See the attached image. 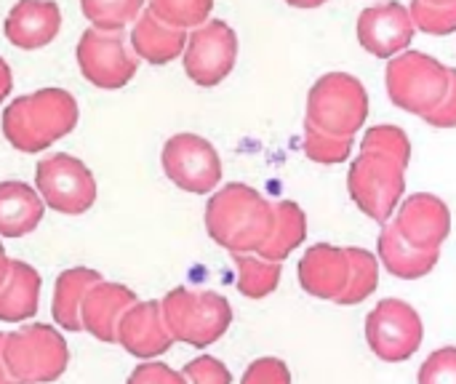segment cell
<instances>
[{"label": "cell", "instance_id": "cell-31", "mask_svg": "<svg viewBox=\"0 0 456 384\" xmlns=\"http://www.w3.org/2000/svg\"><path fill=\"white\" fill-rule=\"evenodd\" d=\"M409 13H411L414 27L428 32V35H452V32H456V3L411 0Z\"/></svg>", "mask_w": 456, "mask_h": 384}, {"label": "cell", "instance_id": "cell-11", "mask_svg": "<svg viewBox=\"0 0 456 384\" xmlns=\"http://www.w3.org/2000/svg\"><path fill=\"white\" fill-rule=\"evenodd\" d=\"M77 67L91 86L115 91L128 86V80L136 75L139 56L128 48L123 32H104L91 27L80 35Z\"/></svg>", "mask_w": 456, "mask_h": 384}, {"label": "cell", "instance_id": "cell-12", "mask_svg": "<svg viewBox=\"0 0 456 384\" xmlns=\"http://www.w3.org/2000/svg\"><path fill=\"white\" fill-rule=\"evenodd\" d=\"M238 35L222 19H208L187 35L184 45V72L192 83L203 88L219 86L235 67Z\"/></svg>", "mask_w": 456, "mask_h": 384}, {"label": "cell", "instance_id": "cell-21", "mask_svg": "<svg viewBox=\"0 0 456 384\" xmlns=\"http://www.w3.org/2000/svg\"><path fill=\"white\" fill-rule=\"evenodd\" d=\"M377 249H379V259L387 267V273H393L395 278H403V281H417V278L430 275L441 259V251H419L411 243H406L393 222L382 225Z\"/></svg>", "mask_w": 456, "mask_h": 384}, {"label": "cell", "instance_id": "cell-22", "mask_svg": "<svg viewBox=\"0 0 456 384\" xmlns=\"http://www.w3.org/2000/svg\"><path fill=\"white\" fill-rule=\"evenodd\" d=\"M40 299V275L32 265L11 259L5 283L0 286V321L21 323L37 315Z\"/></svg>", "mask_w": 456, "mask_h": 384}, {"label": "cell", "instance_id": "cell-15", "mask_svg": "<svg viewBox=\"0 0 456 384\" xmlns=\"http://www.w3.org/2000/svg\"><path fill=\"white\" fill-rule=\"evenodd\" d=\"M299 286L326 302H339V297L347 289L350 278V257L347 249L331 246V243H315L305 251L299 259Z\"/></svg>", "mask_w": 456, "mask_h": 384}, {"label": "cell", "instance_id": "cell-13", "mask_svg": "<svg viewBox=\"0 0 456 384\" xmlns=\"http://www.w3.org/2000/svg\"><path fill=\"white\" fill-rule=\"evenodd\" d=\"M358 43L377 59H393L409 51L414 40V21L406 5L390 0L379 5H369L358 16Z\"/></svg>", "mask_w": 456, "mask_h": 384}, {"label": "cell", "instance_id": "cell-26", "mask_svg": "<svg viewBox=\"0 0 456 384\" xmlns=\"http://www.w3.org/2000/svg\"><path fill=\"white\" fill-rule=\"evenodd\" d=\"M347 257H350V278L337 305H361L379 286V262L371 251L358 249V246H350Z\"/></svg>", "mask_w": 456, "mask_h": 384}, {"label": "cell", "instance_id": "cell-5", "mask_svg": "<svg viewBox=\"0 0 456 384\" xmlns=\"http://www.w3.org/2000/svg\"><path fill=\"white\" fill-rule=\"evenodd\" d=\"M452 67L422 51H403L390 59L385 83L390 102L411 115L428 118L446 96Z\"/></svg>", "mask_w": 456, "mask_h": 384}, {"label": "cell", "instance_id": "cell-34", "mask_svg": "<svg viewBox=\"0 0 456 384\" xmlns=\"http://www.w3.org/2000/svg\"><path fill=\"white\" fill-rule=\"evenodd\" d=\"M240 384H291V372L281 358H259L246 369Z\"/></svg>", "mask_w": 456, "mask_h": 384}, {"label": "cell", "instance_id": "cell-23", "mask_svg": "<svg viewBox=\"0 0 456 384\" xmlns=\"http://www.w3.org/2000/svg\"><path fill=\"white\" fill-rule=\"evenodd\" d=\"M102 275L91 267H72V270H64L59 278H56V286H53V302H51V313H53V321L64 329V331H83V323H80V305L88 294V289L94 283H99Z\"/></svg>", "mask_w": 456, "mask_h": 384}, {"label": "cell", "instance_id": "cell-25", "mask_svg": "<svg viewBox=\"0 0 456 384\" xmlns=\"http://www.w3.org/2000/svg\"><path fill=\"white\" fill-rule=\"evenodd\" d=\"M232 262L238 267V291L246 299H265L278 289L281 262L262 259L259 254H232Z\"/></svg>", "mask_w": 456, "mask_h": 384}, {"label": "cell", "instance_id": "cell-20", "mask_svg": "<svg viewBox=\"0 0 456 384\" xmlns=\"http://www.w3.org/2000/svg\"><path fill=\"white\" fill-rule=\"evenodd\" d=\"M45 203L24 182H0V238H21L37 230L43 222Z\"/></svg>", "mask_w": 456, "mask_h": 384}, {"label": "cell", "instance_id": "cell-28", "mask_svg": "<svg viewBox=\"0 0 456 384\" xmlns=\"http://www.w3.org/2000/svg\"><path fill=\"white\" fill-rule=\"evenodd\" d=\"M147 8L176 29H195L208 21L214 0H147Z\"/></svg>", "mask_w": 456, "mask_h": 384}, {"label": "cell", "instance_id": "cell-37", "mask_svg": "<svg viewBox=\"0 0 456 384\" xmlns=\"http://www.w3.org/2000/svg\"><path fill=\"white\" fill-rule=\"evenodd\" d=\"M11 88H13V75H11V67H8V61L0 56V104L8 99Z\"/></svg>", "mask_w": 456, "mask_h": 384}, {"label": "cell", "instance_id": "cell-18", "mask_svg": "<svg viewBox=\"0 0 456 384\" xmlns=\"http://www.w3.org/2000/svg\"><path fill=\"white\" fill-rule=\"evenodd\" d=\"M61 27V11L53 0H19L3 24L8 43L32 51L48 45Z\"/></svg>", "mask_w": 456, "mask_h": 384}, {"label": "cell", "instance_id": "cell-3", "mask_svg": "<svg viewBox=\"0 0 456 384\" xmlns=\"http://www.w3.org/2000/svg\"><path fill=\"white\" fill-rule=\"evenodd\" d=\"M369 118V91L350 72H326L307 94L305 123L339 139H353Z\"/></svg>", "mask_w": 456, "mask_h": 384}, {"label": "cell", "instance_id": "cell-9", "mask_svg": "<svg viewBox=\"0 0 456 384\" xmlns=\"http://www.w3.org/2000/svg\"><path fill=\"white\" fill-rule=\"evenodd\" d=\"M425 326L403 299H382L366 318V342L385 364H403L422 347Z\"/></svg>", "mask_w": 456, "mask_h": 384}, {"label": "cell", "instance_id": "cell-7", "mask_svg": "<svg viewBox=\"0 0 456 384\" xmlns=\"http://www.w3.org/2000/svg\"><path fill=\"white\" fill-rule=\"evenodd\" d=\"M347 192L369 219L387 225L406 192V168L385 155L361 152L350 166Z\"/></svg>", "mask_w": 456, "mask_h": 384}, {"label": "cell", "instance_id": "cell-6", "mask_svg": "<svg viewBox=\"0 0 456 384\" xmlns=\"http://www.w3.org/2000/svg\"><path fill=\"white\" fill-rule=\"evenodd\" d=\"M5 364L19 384H51L67 372L69 350L53 326L29 323L5 334Z\"/></svg>", "mask_w": 456, "mask_h": 384}, {"label": "cell", "instance_id": "cell-27", "mask_svg": "<svg viewBox=\"0 0 456 384\" xmlns=\"http://www.w3.org/2000/svg\"><path fill=\"white\" fill-rule=\"evenodd\" d=\"M144 0H80L83 16L104 32H120L128 21H136Z\"/></svg>", "mask_w": 456, "mask_h": 384}, {"label": "cell", "instance_id": "cell-36", "mask_svg": "<svg viewBox=\"0 0 456 384\" xmlns=\"http://www.w3.org/2000/svg\"><path fill=\"white\" fill-rule=\"evenodd\" d=\"M425 123H430L433 128H456V69H452L444 102L425 118Z\"/></svg>", "mask_w": 456, "mask_h": 384}, {"label": "cell", "instance_id": "cell-4", "mask_svg": "<svg viewBox=\"0 0 456 384\" xmlns=\"http://www.w3.org/2000/svg\"><path fill=\"white\" fill-rule=\"evenodd\" d=\"M160 313L174 342L192 347H208L219 342L232 323V307L222 294L192 291L184 286L163 297Z\"/></svg>", "mask_w": 456, "mask_h": 384}, {"label": "cell", "instance_id": "cell-35", "mask_svg": "<svg viewBox=\"0 0 456 384\" xmlns=\"http://www.w3.org/2000/svg\"><path fill=\"white\" fill-rule=\"evenodd\" d=\"M126 384H187V380L179 372H174L171 366H166V364L147 361V364H139L131 372Z\"/></svg>", "mask_w": 456, "mask_h": 384}, {"label": "cell", "instance_id": "cell-1", "mask_svg": "<svg viewBox=\"0 0 456 384\" xmlns=\"http://www.w3.org/2000/svg\"><path fill=\"white\" fill-rule=\"evenodd\" d=\"M273 225V203L243 182L224 184L206 203V230L230 254H259Z\"/></svg>", "mask_w": 456, "mask_h": 384}, {"label": "cell", "instance_id": "cell-17", "mask_svg": "<svg viewBox=\"0 0 456 384\" xmlns=\"http://www.w3.org/2000/svg\"><path fill=\"white\" fill-rule=\"evenodd\" d=\"M118 345L139 361H152L163 355L174 345V337L166 329L160 302H136L120 318Z\"/></svg>", "mask_w": 456, "mask_h": 384}, {"label": "cell", "instance_id": "cell-2", "mask_svg": "<svg viewBox=\"0 0 456 384\" xmlns=\"http://www.w3.org/2000/svg\"><path fill=\"white\" fill-rule=\"evenodd\" d=\"M77 102L64 88L16 96L3 110V136L19 152H43L77 126Z\"/></svg>", "mask_w": 456, "mask_h": 384}, {"label": "cell", "instance_id": "cell-16", "mask_svg": "<svg viewBox=\"0 0 456 384\" xmlns=\"http://www.w3.org/2000/svg\"><path fill=\"white\" fill-rule=\"evenodd\" d=\"M134 305H136V294L128 286L99 281L88 289V294L80 305V323L94 339H99L104 345H115L120 318Z\"/></svg>", "mask_w": 456, "mask_h": 384}, {"label": "cell", "instance_id": "cell-41", "mask_svg": "<svg viewBox=\"0 0 456 384\" xmlns=\"http://www.w3.org/2000/svg\"><path fill=\"white\" fill-rule=\"evenodd\" d=\"M428 3H456V0H428Z\"/></svg>", "mask_w": 456, "mask_h": 384}, {"label": "cell", "instance_id": "cell-38", "mask_svg": "<svg viewBox=\"0 0 456 384\" xmlns=\"http://www.w3.org/2000/svg\"><path fill=\"white\" fill-rule=\"evenodd\" d=\"M0 384H19L5 364V334H0Z\"/></svg>", "mask_w": 456, "mask_h": 384}, {"label": "cell", "instance_id": "cell-30", "mask_svg": "<svg viewBox=\"0 0 456 384\" xmlns=\"http://www.w3.org/2000/svg\"><path fill=\"white\" fill-rule=\"evenodd\" d=\"M305 155L323 166L345 163L353 155V139H339L318 131L315 126L305 123Z\"/></svg>", "mask_w": 456, "mask_h": 384}, {"label": "cell", "instance_id": "cell-33", "mask_svg": "<svg viewBox=\"0 0 456 384\" xmlns=\"http://www.w3.org/2000/svg\"><path fill=\"white\" fill-rule=\"evenodd\" d=\"M182 377L187 380V384H232L230 369L219 358H211V355H200L190 361Z\"/></svg>", "mask_w": 456, "mask_h": 384}, {"label": "cell", "instance_id": "cell-29", "mask_svg": "<svg viewBox=\"0 0 456 384\" xmlns=\"http://www.w3.org/2000/svg\"><path fill=\"white\" fill-rule=\"evenodd\" d=\"M361 152L385 155V158L401 163L403 168H409V160H411V139L398 126H374V128L366 131V136L361 142Z\"/></svg>", "mask_w": 456, "mask_h": 384}, {"label": "cell", "instance_id": "cell-24", "mask_svg": "<svg viewBox=\"0 0 456 384\" xmlns=\"http://www.w3.org/2000/svg\"><path fill=\"white\" fill-rule=\"evenodd\" d=\"M273 211H275V225H273L267 243L259 249V257L270 262H283L291 251H297L305 243L307 217L302 206L294 200H278L273 203Z\"/></svg>", "mask_w": 456, "mask_h": 384}, {"label": "cell", "instance_id": "cell-40", "mask_svg": "<svg viewBox=\"0 0 456 384\" xmlns=\"http://www.w3.org/2000/svg\"><path fill=\"white\" fill-rule=\"evenodd\" d=\"M289 5H294V8H321L323 3H329V0H286Z\"/></svg>", "mask_w": 456, "mask_h": 384}, {"label": "cell", "instance_id": "cell-19", "mask_svg": "<svg viewBox=\"0 0 456 384\" xmlns=\"http://www.w3.org/2000/svg\"><path fill=\"white\" fill-rule=\"evenodd\" d=\"M187 29H176L160 21L150 8H144L131 29V48L139 59L150 64H168L179 53H184Z\"/></svg>", "mask_w": 456, "mask_h": 384}, {"label": "cell", "instance_id": "cell-10", "mask_svg": "<svg viewBox=\"0 0 456 384\" xmlns=\"http://www.w3.org/2000/svg\"><path fill=\"white\" fill-rule=\"evenodd\" d=\"M163 171L184 192L208 195L222 182V160L216 147L198 134H176L163 144Z\"/></svg>", "mask_w": 456, "mask_h": 384}, {"label": "cell", "instance_id": "cell-8", "mask_svg": "<svg viewBox=\"0 0 456 384\" xmlns=\"http://www.w3.org/2000/svg\"><path fill=\"white\" fill-rule=\"evenodd\" d=\"M35 187L48 208L67 217L86 214L96 200V179L91 168L67 152H53L37 163Z\"/></svg>", "mask_w": 456, "mask_h": 384}, {"label": "cell", "instance_id": "cell-39", "mask_svg": "<svg viewBox=\"0 0 456 384\" xmlns=\"http://www.w3.org/2000/svg\"><path fill=\"white\" fill-rule=\"evenodd\" d=\"M8 270H11V259H8V254H5V249H3V243H0V286H3L5 278H8Z\"/></svg>", "mask_w": 456, "mask_h": 384}, {"label": "cell", "instance_id": "cell-32", "mask_svg": "<svg viewBox=\"0 0 456 384\" xmlns=\"http://www.w3.org/2000/svg\"><path fill=\"white\" fill-rule=\"evenodd\" d=\"M419 384H456V347L436 350L419 369Z\"/></svg>", "mask_w": 456, "mask_h": 384}, {"label": "cell", "instance_id": "cell-14", "mask_svg": "<svg viewBox=\"0 0 456 384\" xmlns=\"http://www.w3.org/2000/svg\"><path fill=\"white\" fill-rule=\"evenodd\" d=\"M395 230L406 243L419 251H441L452 233V214L449 206L430 192H417L403 200L395 214Z\"/></svg>", "mask_w": 456, "mask_h": 384}]
</instances>
